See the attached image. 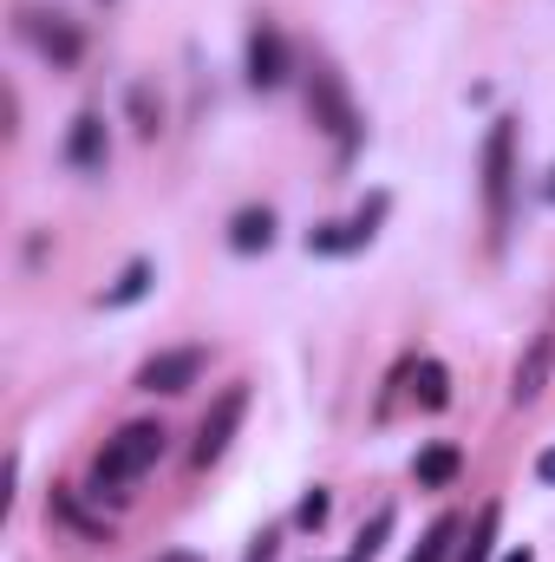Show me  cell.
<instances>
[{"label":"cell","instance_id":"obj_1","mask_svg":"<svg viewBox=\"0 0 555 562\" xmlns=\"http://www.w3.org/2000/svg\"><path fill=\"white\" fill-rule=\"evenodd\" d=\"M163 458V425H125L118 438H105V451H99V464H92V484H99V497L105 491H125V484H138L144 471Z\"/></svg>","mask_w":555,"mask_h":562},{"label":"cell","instance_id":"obj_2","mask_svg":"<svg viewBox=\"0 0 555 562\" xmlns=\"http://www.w3.org/2000/svg\"><path fill=\"white\" fill-rule=\"evenodd\" d=\"M510 157H517V125L497 119L490 138H484V216H490V249H503V236H510V183H517Z\"/></svg>","mask_w":555,"mask_h":562},{"label":"cell","instance_id":"obj_3","mask_svg":"<svg viewBox=\"0 0 555 562\" xmlns=\"http://www.w3.org/2000/svg\"><path fill=\"white\" fill-rule=\"evenodd\" d=\"M307 112H314V125H320L327 138H340V150H353V138H360V112H353L347 79H340L333 66H314V79H307Z\"/></svg>","mask_w":555,"mask_h":562},{"label":"cell","instance_id":"obj_4","mask_svg":"<svg viewBox=\"0 0 555 562\" xmlns=\"http://www.w3.org/2000/svg\"><path fill=\"white\" fill-rule=\"evenodd\" d=\"M242 413H249V386H229L216 406H209V419H203V431H196V451H190V464L203 471V464H216L223 451H229V438L242 431Z\"/></svg>","mask_w":555,"mask_h":562},{"label":"cell","instance_id":"obj_5","mask_svg":"<svg viewBox=\"0 0 555 562\" xmlns=\"http://www.w3.org/2000/svg\"><path fill=\"white\" fill-rule=\"evenodd\" d=\"M203 367H209V353H203V347L157 353V360H144V367H138V393H183V386H196V380H203Z\"/></svg>","mask_w":555,"mask_h":562},{"label":"cell","instance_id":"obj_6","mask_svg":"<svg viewBox=\"0 0 555 562\" xmlns=\"http://www.w3.org/2000/svg\"><path fill=\"white\" fill-rule=\"evenodd\" d=\"M550 373H555V327H543V334H530V347H523V360L510 373V406H536Z\"/></svg>","mask_w":555,"mask_h":562},{"label":"cell","instance_id":"obj_7","mask_svg":"<svg viewBox=\"0 0 555 562\" xmlns=\"http://www.w3.org/2000/svg\"><path fill=\"white\" fill-rule=\"evenodd\" d=\"M380 210H386V196H380L373 210H360L353 223H327V229H307V249H314V256H353V249H366V243H373V223H380Z\"/></svg>","mask_w":555,"mask_h":562},{"label":"cell","instance_id":"obj_8","mask_svg":"<svg viewBox=\"0 0 555 562\" xmlns=\"http://www.w3.org/2000/svg\"><path fill=\"white\" fill-rule=\"evenodd\" d=\"M281 79H287V46H281V33L262 20L256 33H249V86L256 92H275Z\"/></svg>","mask_w":555,"mask_h":562},{"label":"cell","instance_id":"obj_9","mask_svg":"<svg viewBox=\"0 0 555 562\" xmlns=\"http://www.w3.org/2000/svg\"><path fill=\"white\" fill-rule=\"evenodd\" d=\"M20 33H26L46 59H59V66H72V59H79V33H72V26H59V20H46V13H20Z\"/></svg>","mask_w":555,"mask_h":562},{"label":"cell","instance_id":"obj_10","mask_svg":"<svg viewBox=\"0 0 555 562\" xmlns=\"http://www.w3.org/2000/svg\"><path fill=\"white\" fill-rule=\"evenodd\" d=\"M66 164H72V170H105V119H99V112H79V119H72Z\"/></svg>","mask_w":555,"mask_h":562},{"label":"cell","instance_id":"obj_11","mask_svg":"<svg viewBox=\"0 0 555 562\" xmlns=\"http://www.w3.org/2000/svg\"><path fill=\"white\" fill-rule=\"evenodd\" d=\"M269 243H275V216H269V210H242V216L229 223V249L256 256V249H269Z\"/></svg>","mask_w":555,"mask_h":562},{"label":"cell","instance_id":"obj_12","mask_svg":"<svg viewBox=\"0 0 555 562\" xmlns=\"http://www.w3.org/2000/svg\"><path fill=\"white\" fill-rule=\"evenodd\" d=\"M457 471H464L457 445H431V451H418V484H424V491H444Z\"/></svg>","mask_w":555,"mask_h":562},{"label":"cell","instance_id":"obj_13","mask_svg":"<svg viewBox=\"0 0 555 562\" xmlns=\"http://www.w3.org/2000/svg\"><path fill=\"white\" fill-rule=\"evenodd\" d=\"M418 406L424 413H444L451 406V373L438 360H418Z\"/></svg>","mask_w":555,"mask_h":562},{"label":"cell","instance_id":"obj_14","mask_svg":"<svg viewBox=\"0 0 555 562\" xmlns=\"http://www.w3.org/2000/svg\"><path fill=\"white\" fill-rule=\"evenodd\" d=\"M451 543H457V517H438V524H431V537L418 543L412 562H444V557H451Z\"/></svg>","mask_w":555,"mask_h":562},{"label":"cell","instance_id":"obj_15","mask_svg":"<svg viewBox=\"0 0 555 562\" xmlns=\"http://www.w3.org/2000/svg\"><path fill=\"white\" fill-rule=\"evenodd\" d=\"M490 543H497V504L477 517V530H471V543H464V557L457 562H490Z\"/></svg>","mask_w":555,"mask_h":562},{"label":"cell","instance_id":"obj_16","mask_svg":"<svg viewBox=\"0 0 555 562\" xmlns=\"http://www.w3.org/2000/svg\"><path fill=\"white\" fill-rule=\"evenodd\" d=\"M386 537H393V510H380V517L360 530V543H353V557H347V562H366L373 550H380V543H386Z\"/></svg>","mask_w":555,"mask_h":562},{"label":"cell","instance_id":"obj_17","mask_svg":"<svg viewBox=\"0 0 555 562\" xmlns=\"http://www.w3.org/2000/svg\"><path fill=\"white\" fill-rule=\"evenodd\" d=\"M144 288H150V262H132V269L118 276V288H112L105 301H112V307H125V301H138Z\"/></svg>","mask_w":555,"mask_h":562},{"label":"cell","instance_id":"obj_18","mask_svg":"<svg viewBox=\"0 0 555 562\" xmlns=\"http://www.w3.org/2000/svg\"><path fill=\"white\" fill-rule=\"evenodd\" d=\"M294 524H301V530H320V524H327V491H307L301 510H294Z\"/></svg>","mask_w":555,"mask_h":562},{"label":"cell","instance_id":"obj_19","mask_svg":"<svg viewBox=\"0 0 555 562\" xmlns=\"http://www.w3.org/2000/svg\"><path fill=\"white\" fill-rule=\"evenodd\" d=\"M132 119L144 138H157V112H150V86H132Z\"/></svg>","mask_w":555,"mask_h":562},{"label":"cell","instance_id":"obj_20","mask_svg":"<svg viewBox=\"0 0 555 562\" xmlns=\"http://www.w3.org/2000/svg\"><path fill=\"white\" fill-rule=\"evenodd\" d=\"M536 477H543V484H555V451H543V458H536Z\"/></svg>","mask_w":555,"mask_h":562},{"label":"cell","instance_id":"obj_21","mask_svg":"<svg viewBox=\"0 0 555 562\" xmlns=\"http://www.w3.org/2000/svg\"><path fill=\"white\" fill-rule=\"evenodd\" d=\"M503 562H536V557H530V550H510V557H503Z\"/></svg>","mask_w":555,"mask_h":562},{"label":"cell","instance_id":"obj_22","mask_svg":"<svg viewBox=\"0 0 555 562\" xmlns=\"http://www.w3.org/2000/svg\"><path fill=\"white\" fill-rule=\"evenodd\" d=\"M543 190H550V203H555V170H550V183H543Z\"/></svg>","mask_w":555,"mask_h":562}]
</instances>
